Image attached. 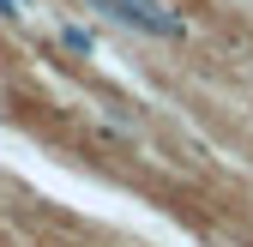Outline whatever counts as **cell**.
I'll use <instances>...</instances> for the list:
<instances>
[{"mask_svg":"<svg viewBox=\"0 0 253 247\" xmlns=\"http://www.w3.org/2000/svg\"><path fill=\"white\" fill-rule=\"evenodd\" d=\"M90 12H103L109 24L121 30H139V37L151 42H187V18L175 6H163V0H84Z\"/></svg>","mask_w":253,"mask_h":247,"instance_id":"obj_1","label":"cell"}]
</instances>
